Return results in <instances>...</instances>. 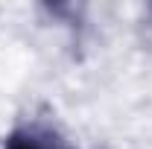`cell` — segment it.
Listing matches in <instances>:
<instances>
[{
	"label": "cell",
	"mask_w": 152,
	"mask_h": 149,
	"mask_svg": "<svg viewBox=\"0 0 152 149\" xmlns=\"http://www.w3.org/2000/svg\"><path fill=\"white\" fill-rule=\"evenodd\" d=\"M6 149H64L56 137L41 134V131H12Z\"/></svg>",
	"instance_id": "obj_1"
}]
</instances>
